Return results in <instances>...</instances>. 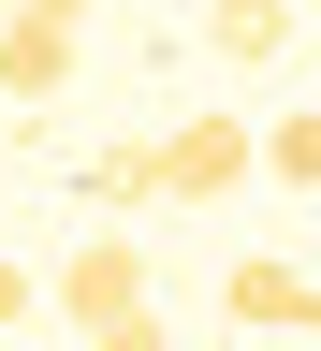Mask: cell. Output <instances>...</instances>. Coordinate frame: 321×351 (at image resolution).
Instances as JSON below:
<instances>
[{"mask_svg": "<svg viewBox=\"0 0 321 351\" xmlns=\"http://www.w3.org/2000/svg\"><path fill=\"white\" fill-rule=\"evenodd\" d=\"M73 44H88V0H15L0 15V103H59Z\"/></svg>", "mask_w": 321, "mask_h": 351, "instance_id": "cell-1", "label": "cell"}, {"mask_svg": "<svg viewBox=\"0 0 321 351\" xmlns=\"http://www.w3.org/2000/svg\"><path fill=\"white\" fill-rule=\"evenodd\" d=\"M131 307H146V234H88V249L59 263V322L103 337V322H131Z\"/></svg>", "mask_w": 321, "mask_h": 351, "instance_id": "cell-4", "label": "cell"}, {"mask_svg": "<svg viewBox=\"0 0 321 351\" xmlns=\"http://www.w3.org/2000/svg\"><path fill=\"white\" fill-rule=\"evenodd\" d=\"M248 161H263L248 117H175V132H161V205H219V191H248Z\"/></svg>", "mask_w": 321, "mask_h": 351, "instance_id": "cell-2", "label": "cell"}, {"mask_svg": "<svg viewBox=\"0 0 321 351\" xmlns=\"http://www.w3.org/2000/svg\"><path fill=\"white\" fill-rule=\"evenodd\" d=\"M88 351H175V337H161V307H131V322H103Z\"/></svg>", "mask_w": 321, "mask_h": 351, "instance_id": "cell-7", "label": "cell"}, {"mask_svg": "<svg viewBox=\"0 0 321 351\" xmlns=\"http://www.w3.org/2000/svg\"><path fill=\"white\" fill-rule=\"evenodd\" d=\"M219 307H234V337H321V278H307L292 249H234Z\"/></svg>", "mask_w": 321, "mask_h": 351, "instance_id": "cell-3", "label": "cell"}, {"mask_svg": "<svg viewBox=\"0 0 321 351\" xmlns=\"http://www.w3.org/2000/svg\"><path fill=\"white\" fill-rule=\"evenodd\" d=\"M263 161H278V191H321V103H307V117H278V132H263Z\"/></svg>", "mask_w": 321, "mask_h": 351, "instance_id": "cell-6", "label": "cell"}, {"mask_svg": "<svg viewBox=\"0 0 321 351\" xmlns=\"http://www.w3.org/2000/svg\"><path fill=\"white\" fill-rule=\"evenodd\" d=\"M44 351H59V337H44ZM73 351H88V337H73Z\"/></svg>", "mask_w": 321, "mask_h": 351, "instance_id": "cell-9", "label": "cell"}, {"mask_svg": "<svg viewBox=\"0 0 321 351\" xmlns=\"http://www.w3.org/2000/svg\"><path fill=\"white\" fill-rule=\"evenodd\" d=\"M15 322H29V263L0 249V337H15Z\"/></svg>", "mask_w": 321, "mask_h": 351, "instance_id": "cell-8", "label": "cell"}, {"mask_svg": "<svg viewBox=\"0 0 321 351\" xmlns=\"http://www.w3.org/2000/svg\"><path fill=\"white\" fill-rule=\"evenodd\" d=\"M88 205H103V219H131V205H161V132H117V147L88 161Z\"/></svg>", "mask_w": 321, "mask_h": 351, "instance_id": "cell-5", "label": "cell"}]
</instances>
